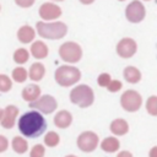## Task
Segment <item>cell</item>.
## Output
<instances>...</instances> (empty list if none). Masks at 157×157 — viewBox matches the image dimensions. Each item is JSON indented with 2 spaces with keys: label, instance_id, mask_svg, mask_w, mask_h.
I'll return each mask as SVG.
<instances>
[{
  "label": "cell",
  "instance_id": "cell-16",
  "mask_svg": "<svg viewBox=\"0 0 157 157\" xmlns=\"http://www.w3.org/2000/svg\"><path fill=\"white\" fill-rule=\"evenodd\" d=\"M110 130L115 135H124V134L128 132L129 126H128V123L125 120H123V119H115L110 124Z\"/></svg>",
  "mask_w": 157,
  "mask_h": 157
},
{
  "label": "cell",
  "instance_id": "cell-9",
  "mask_svg": "<svg viewBox=\"0 0 157 157\" xmlns=\"http://www.w3.org/2000/svg\"><path fill=\"white\" fill-rule=\"evenodd\" d=\"M98 145V136L92 131H85L82 132L77 139V146L80 150L85 152L93 151Z\"/></svg>",
  "mask_w": 157,
  "mask_h": 157
},
{
  "label": "cell",
  "instance_id": "cell-30",
  "mask_svg": "<svg viewBox=\"0 0 157 157\" xmlns=\"http://www.w3.org/2000/svg\"><path fill=\"white\" fill-rule=\"evenodd\" d=\"M17 5H20L21 7H29L31 5H33L34 0H15Z\"/></svg>",
  "mask_w": 157,
  "mask_h": 157
},
{
  "label": "cell",
  "instance_id": "cell-37",
  "mask_svg": "<svg viewBox=\"0 0 157 157\" xmlns=\"http://www.w3.org/2000/svg\"><path fill=\"white\" fill-rule=\"evenodd\" d=\"M120 1H123V0H120Z\"/></svg>",
  "mask_w": 157,
  "mask_h": 157
},
{
  "label": "cell",
  "instance_id": "cell-24",
  "mask_svg": "<svg viewBox=\"0 0 157 157\" xmlns=\"http://www.w3.org/2000/svg\"><path fill=\"white\" fill-rule=\"evenodd\" d=\"M146 110L151 114V115H157V97L152 96L147 99L146 103Z\"/></svg>",
  "mask_w": 157,
  "mask_h": 157
},
{
  "label": "cell",
  "instance_id": "cell-29",
  "mask_svg": "<svg viewBox=\"0 0 157 157\" xmlns=\"http://www.w3.org/2000/svg\"><path fill=\"white\" fill-rule=\"evenodd\" d=\"M107 88H108V91H110V92H117V91H119V90L121 88V82L118 81V80L110 81V83L107 86Z\"/></svg>",
  "mask_w": 157,
  "mask_h": 157
},
{
  "label": "cell",
  "instance_id": "cell-20",
  "mask_svg": "<svg viewBox=\"0 0 157 157\" xmlns=\"http://www.w3.org/2000/svg\"><path fill=\"white\" fill-rule=\"evenodd\" d=\"M101 147L105 152H115L119 148V141L115 137H107L103 140Z\"/></svg>",
  "mask_w": 157,
  "mask_h": 157
},
{
  "label": "cell",
  "instance_id": "cell-15",
  "mask_svg": "<svg viewBox=\"0 0 157 157\" xmlns=\"http://www.w3.org/2000/svg\"><path fill=\"white\" fill-rule=\"evenodd\" d=\"M31 53L36 59H43L48 55V48L43 42H34L31 47Z\"/></svg>",
  "mask_w": 157,
  "mask_h": 157
},
{
  "label": "cell",
  "instance_id": "cell-12",
  "mask_svg": "<svg viewBox=\"0 0 157 157\" xmlns=\"http://www.w3.org/2000/svg\"><path fill=\"white\" fill-rule=\"evenodd\" d=\"M39 15L43 20H54L61 15V9L55 4L45 2L39 9Z\"/></svg>",
  "mask_w": 157,
  "mask_h": 157
},
{
  "label": "cell",
  "instance_id": "cell-33",
  "mask_svg": "<svg viewBox=\"0 0 157 157\" xmlns=\"http://www.w3.org/2000/svg\"><path fill=\"white\" fill-rule=\"evenodd\" d=\"M150 157H157V147H153L150 151Z\"/></svg>",
  "mask_w": 157,
  "mask_h": 157
},
{
  "label": "cell",
  "instance_id": "cell-35",
  "mask_svg": "<svg viewBox=\"0 0 157 157\" xmlns=\"http://www.w3.org/2000/svg\"><path fill=\"white\" fill-rule=\"evenodd\" d=\"M66 157H76V156H72V155H70V156H66Z\"/></svg>",
  "mask_w": 157,
  "mask_h": 157
},
{
  "label": "cell",
  "instance_id": "cell-11",
  "mask_svg": "<svg viewBox=\"0 0 157 157\" xmlns=\"http://www.w3.org/2000/svg\"><path fill=\"white\" fill-rule=\"evenodd\" d=\"M17 108L15 105H7L5 109L1 110L0 113V123L2 125V128L5 129H9V128H12L13 124H15V119H16V115H17Z\"/></svg>",
  "mask_w": 157,
  "mask_h": 157
},
{
  "label": "cell",
  "instance_id": "cell-25",
  "mask_svg": "<svg viewBox=\"0 0 157 157\" xmlns=\"http://www.w3.org/2000/svg\"><path fill=\"white\" fill-rule=\"evenodd\" d=\"M12 77L16 82H23L27 78V71L23 67H16L12 72Z\"/></svg>",
  "mask_w": 157,
  "mask_h": 157
},
{
  "label": "cell",
  "instance_id": "cell-27",
  "mask_svg": "<svg viewBox=\"0 0 157 157\" xmlns=\"http://www.w3.org/2000/svg\"><path fill=\"white\" fill-rule=\"evenodd\" d=\"M97 82L99 86H103V87H107L109 83H110V76L108 74H101L97 78Z\"/></svg>",
  "mask_w": 157,
  "mask_h": 157
},
{
  "label": "cell",
  "instance_id": "cell-13",
  "mask_svg": "<svg viewBox=\"0 0 157 157\" xmlns=\"http://www.w3.org/2000/svg\"><path fill=\"white\" fill-rule=\"evenodd\" d=\"M71 121H72V117H71V114H70L69 112H66V110L59 112V113L55 115V118H54L55 125H56L58 128H61V129L67 128V126L71 124Z\"/></svg>",
  "mask_w": 157,
  "mask_h": 157
},
{
  "label": "cell",
  "instance_id": "cell-32",
  "mask_svg": "<svg viewBox=\"0 0 157 157\" xmlns=\"http://www.w3.org/2000/svg\"><path fill=\"white\" fill-rule=\"evenodd\" d=\"M117 157H132V156H131V153L128 152V151H121Z\"/></svg>",
  "mask_w": 157,
  "mask_h": 157
},
{
  "label": "cell",
  "instance_id": "cell-4",
  "mask_svg": "<svg viewBox=\"0 0 157 157\" xmlns=\"http://www.w3.org/2000/svg\"><path fill=\"white\" fill-rule=\"evenodd\" d=\"M70 99L81 108H86L93 103V91L86 85H80L70 92Z\"/></svg>",
  "mask_w": 157,
  "mask_h": 157
},
{
  "label": "cell",
  "instance_id": "cell-23",
  "mask_svg": "<svg viewBox=\"0 0 157 157\" xmlns=\"http://www.w3.org/2000/svg\"><path fill=\"white\" fill-rule=\"evenodd\" d=\"M44 142L45 145H48L49 147H54L59 144V135L54 131H50L47 134V136L44 137Z\"/></svg>",
  "mask_w": 157,
  "mask_h": 157
},
{
  "label": "cell",
  "instance_id": "cell-26",
  "mask_svg": "<svg viewBox=\"0 0 157 157\" xmlns=\"http://www.w3.org/2000/svg\"><path fill=\"white\" fill-rule=\"evenodd\" d=\"M11 88V81L6 75H1L0 76V90L2 92H6Z\"/></svg>",
  "mask_w": 157,
  "mask_h": 157
},
{
  "label": "cell",
  "instance_id": "cell-31",
  "mask_svg": "<svg viewBox=\"0 0 157 157\" xmlns=\"http://www.w3.org/2000/svg\"><path fill=\"white\" fill-rule=\"evenodd\" d=\"M6 145H7V142H6L5 137L4 136H0V151H5Z\"/></svg>",
  "mask_w": 157,
  "mask_h": 157
},
{
  "label": "cell",
  "instance_id": "cell-5",
  "mask_svg": "<svg viewBox=\"0 0 157 157\" xmlns=\"http://www.w3.org/2000/svg\"><path fill=\"white\" fill-rule=\"evenodd\" d=\"M59 55L64 61L67 63H76L82 56V49L77 43L67 42L64 43L59 49Z\"/></svg>",
  "mask_w": 157,
  "mask_h": 157
},
{
  "label": "cell",
  "instance_id": "cell-17",
  "mask_svg": "<svg viewBox=\"0 0 157 157\" xmlns=\"http://www.w3.org/2000/svg\"><path fill=\"white\" fill-rule=\"evenodd\" d=\"M124 77H125V80H126L128 82H130V83H136V82L140 81L141 74H140V71H139L136 67H134V66H128V67H125V70H124Z\"/></svg>",
  "mask_w": 157,
  "mask_h": 157
},
{
  "label": "cell",
  "instance_id": "cell-14",
  "mask_svg": "<svg viewBox=\"0 0 157 157\" xmlns=\"http://www.w3.org/2000/svg\"><path fill=\"white\" fill-rule=\"evenodd\" d=\"M39 93H40V88L37 85H29L23 88L22 97L27 102H33V101H37V98L39 97Z\"/></svg>",
  "mask_w": 157,
  "mask_h": 157
},
{
  "label": "cell",
  "instance_id": "cell-2",
  "mask_svg": "<svg viewBox=\"0 0 157 157\" xmlns=\"http://www.w3.org/2000/svg\"><path fill=\"white\" fill-rule=\"evenodd\" d=\"M37 32L43 38L59 39L66 34L67 27L63 22H50V23L38 22L37 23Z\"/></svg>",
  "mask_w": 157,
  "mask_h": 157
},
{
  "label": "cell",
  "instance_id": "cell-19",
  "mask_svg": "<svg viewBox=\"0 0 157 157\" xmlns=\"http://www.w3.org/2000/svg\"><path fill=\"white\" fill-rule=\"evenodd\" d=\"M44 66L40 64V63H34L31 67H29V77L34 81H39L43 78L44 76Z\"/></svg>",
  "mask_w": 157,
  "mask_h": 157
},
{
  "label": "cell",
  "instance_id": "cell-28",
  "mask_svg": "<svg viewBox=\"0 0 157 157\" xmlns=\"http://www.w3.org/2000/svg\"><path fill=\"white\" fill-rule=\"evenodd\" d=\"M44 156V147L42 145H36L31 151V157H43Z\"/></svg>",
  "mask_w": 157,
  "mask_h": 157
},
{
  "label": "cell",
  "instance_id": "cell-34",
  "mask_svg": "<svg viewBox=\"0 0 157 157\" xmlns=\"http://www.w3.org/2000/svg\"><path fill=\"white\" fill-rule=\"evenodd\" d=\"M82 4H91V2H93V0H80Z\"/></svg>",
  "mask_w": 157,
  "mask_h": 157
},
{
  "label": "cell",
  "instance_id": "cell-38",
  "mask_svg": "<svg viewBox=\"0 0 157 157\" xmlns=\"http://www.w3.org/2000/svg\"><path fill=\"white\" fill-rule=\"evenodd\" d=\"M146 1H148V0H146Z\"/></svg>",
  "mask_w": 157,
  "mask_h": 157
},
{
  "label": "cell",
  "instance_id": "cell-1",
  "mask_svg": "<svg viewBox=\"0 0 157 157\" xmlns=\"http://www.w3.org/2000/svg\"><path fill=\"white\" fill-rule=\"evenodd\" d=\"M47 129V121L44 117L36 110L25 113L18 119V130L20 132L29 139H36L40 136Z\"/></svg>",
  "mask_w": 157,
  "mask_h": 157
},
{
  "label": "cell",
  "instance_id": "cell-22",
  "mask_svg": "<svg viewBox=\"0 0 157 157\" xmlns=\"http://www.w3.org/2000/svg\"><path fill=\"white\" fill-rule=\"evenodd\" d=\"M28 52L26 50V49H23V48H20V49H17L16 52H15V54H13V59H15V61L16 63H18V64H23V63H26L27 60H28Z\"/></svg>",
  "mask_w": 157,
  "mask_h": 157
},
{
  "label": "cell",
  "instance_id": "cell-3",
  "mask_svg": "<svg viewBox=\"0 0 157 157\" xmlns=\"http://www.w3.org/2000/svg\"><path fill=\"white\" fill-rule=\"evenodd\" d=\"M81 77V72L78 69L74 66H59L55 71V80L60 86H71L76 83Z\"/></svg>",
  "mask_w": 157,
  "mask_h": 157
},
{
  "label": "cell",
  "instance_id": "cell-21",
  "mask_svg": "<svg viewBox=\"0 0 157 157\" xmlns=\"http://www.w3.org/2000/svg\"><path fill=\"white\" fill-rule=\"evenodd\" d=\"M12 147H13V150H15L17 153H25V152L27 151V148H28L26 140H23V139L20 137V136L13 137V140H12Z\"/></svg>",
  "mask_w": 157,
  "mask_h": 157
},
{
  "label": "cell",
  "instance_id": "cell-36",
  "mask_svg": "<svg viewBox=\"0 0 157 157\" xmlns=\"http://www.w3.org/2000/svg\"><path fill=\"white\" fill-rule=\"evenodd\" d=\"M54 1H63V0H54Z\"/></svg>",
  "mask_w": 157,
  "mask_h": 157
},
{
  "label": "cell",
  "instance_id": "cell-7",
  "mask_svg": "<svg viewBox=\"0 0 157 157\" xmlns=\"http://www.w3.org/2000/svg\"><path fill=\"white\" fill-rule=\"evenodd\" d=\"M125 16L130 22H134V23L141 22L145 17V6L142 5V2L134 0L132 2H130L126 6Z\"/></svg>",
  "mask_w": 157,
  "mask_h": 157
},
{
  "label": "cell",
  "instance_id": "cell-18",
  "mask_svg": "<svg viewBox=\"0 0 157 157\" xmlns=\"http://www.w3.org/2000/svg\"><path fill=\"white\" fill-rule=\"evenodd\" d=\"M17 37L22 43H29L34 38V31L29 26H23L18 29Z\"/></svg>",
  "mask_w": 157,
  "mask_h": 157
},
{
  "label": "cell",
  "instance_id": "cell-6",
  "mask_svg": "<svg viewBox=\"0 0 157 157\" xmlns=\"http://www.w3.org/2000/svg\"><path fill=\"white\" fill-rule=\"evenodd\" d=\"M120 103H121V107L125 110L135 112V110H137L140 108V105L142 103V98L136 91L129 90V91L123 93V96L120 98Z\"/></svg>",
  "mask_w": 157,
  "mask_h": 157
},
{
  "label": "cell",
  "instance_id": "cell-10",
  "mask_svg": "<svg viewBox=\"0 0 157 157\" xmlns=\"http://www.w3.org/2000/svg\"><path fill=\"white\" fill-rule=\"evenodd\" d=\"M136 43L134 39L131 38H123L118 45H117V53L121 56V58H130L135 54L136 52Z\"/></svg>",
  "mask_w": 157,
  "mask_h": 157
},
{
  "label": "cell",
  "instance_id": "cell-8",
  "mask_svg": "<svg viewBox=\"0 0 157 157\" xmlns=\"http://www.w3.org/2000/svg\"><path fill=\"white\" fill-rule=\"evenodd\" d=\"M29 107L34 108V109H38L40 113L49 114V113H52V112H54L56 109V101L52 96L45 94V96L40 97L37 101L29 102Z\"/></svg>",
  "mask_w": 157,
  "mask_h": 157
}]
</instances>
